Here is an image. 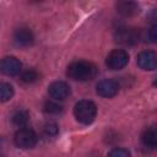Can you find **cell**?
Instances as JSON below:
<instances>
[{"mask_svg": "<svg viewBox=\"0 0 157 157\" xmlns=\"http://www.w3.org/2000/svg\"><path fill=\"white\" fill-rule=\"evenodd\" d=\"M97 75V67L94 64L85 60L71 63L67 66L66 76L75 81H90Z\"/></svg>", "mask_w": 157, "mask_h": 157, "instance_id": "cell-1", "label": "cell"}, {"mask_svg": "<svg viewBox=\"0 0 157 157\" xmlns=\"http://www.w3.org/2000/svg\"><path fill=\"white\" fill-rule=\"evenodd\" d=\"M74 115L81 124H91L97 115V107L92 101L82 99L78 101L74 107Z\"/></svg>", "mask_w": 157, "mask_h": 157, "instance_id": "cell-2", "label": "cell"}, {"mask_svg": "<svg viewBox=\"0 0 157 157\" xmlns=\"http://www.w3.org/2000/svg\"><path fill=\"white\" fill-rule=\"evenodd\" d=\"M13 141L15 145L20 148H32L37 142V135L29 128H21L16 131Z\"/></svg>", "mask_w": 157, "mask_h": 157, "instance_id": "cell-3", "label": "cell"}, {"mask_svg": "<svg viewBox=\"0 0 157 157\" xmlns=\"http://www.w3.org/2000/svg\"><path fill=\"white\" fill-rule=\"evenodd\" d=\"M128 63H129V54L123 49L112 50L105 59V64L110 70H120L125 67Z\"/></svg>", "mask_w": 157, "mask_h": 157, "instance_id": "cell-4", "label": "cell"}, {"mask_svg": "<svg viewBox=\"0 0 157 157\" xmlns=\"http://www.w3.org/2000/svg\"><path fill=\"white\" fill-rule=\"evenodd\" d=\"M136 64L140 69L152 71L157 69V53L153 50H144L136 56Z\"/></svg>", "mask_w": 157, "mask_h": 157, "instance_id": "cell-5", "label": "cell"}, {"mask_svg": "<svg viewBox=\"0 0 157 157\" xmlns=\"http://www.w3.org/2000/svg\"><path fill=\"white\" fill-rule=\"evenodd\" d=\"M115 10L123 17H134L140 12V6L135 0H117Z\"/></svg>", "mask_w": 157, "mask_h": 157, "instance_id": "cell-6", "label": "cell"}, {"mask_svg": "<svg viewBox=\"0 0 157 157\" xmlns=\"http://www.w3.org/2000/svg\"><path fill=\"white\" fill-rule=\"evenodd\" d=\"M96 91H97L98 96H101V97L112 98V97H114L118 93V91H119V83L115 80H110V78L102 80V81H99L97 83Z\"/></svg>", "mask_w": 157, "mask_h": 157, "instance_id": "cell-7", "label": "cell"}, {"mask_svg": "<svg viewBox=\"0 0 157 157\" xmlns=\"http://www.w3.org/2000/svg\"><path fill=\"white\" fill-rule=\"evenodd\" d=\"M115 40L124 45H132L139 40V33L134 28L121 27L115 32Z\"/></svg>", "mask_w": 157, "mask_h": 157, "instance_id": "cell-8", "label": "cell"}, {"mask_svg": "<svg viewBox=\"0 0 157 157\" xmlns=\"http://www.w3.org/2000/svg\"><path fill=\"white\" fill-rule=\"evenodd\" d=\"M48 93L52 98L55 101H63L69 97L70 94V87L64 81H54L48 87Z\"/></svg>", "mask_w": 157, "mask_h": 157, "instance_id": "cell-9", "label": "cell"}, {"mask_svg": "<svg viewBox=\"0 0 157 157\" xmlns=\"http://www.w3.org/2000/svg\"><path fill=\"white\" fill-rule=\"evenodd\" d=\"M13 42L16 45L26 48V47H29L33 44L34 37H33V33L31 32V29H28L26 27H20L13 32Z\"/></svg>", "mask_w": 157, "mask_h": 157, "instance_id": "cell-10", "label": "cell"}, {"mask_svg": "<svg viewBox=\"0 0 157 157\" xmlns=\"http://www.w3.org/2000/svg\"><path fill=\"white\" fill-rule=\"evenodd\" d=\"M22 67L21 61L15 56H5L1 60V72L7 76H15L20 74Z\"/></svg>", "mask_w": 157, "mask_h": 157, "instance_id": "cell-11", "label": "cell"}, {"mask_svg": "<svg viewBox=\"0 0 157 157\" xmlns=\"http://www.w3.org/2000/svg\"><path fill=\"white\" fill-rule=\"evenodd\" d=\"M141 140L145 147L150 150H156L157 148V126L156 125L148 126L144 131Z\"/></svg>", "mask_w": 157, "mask_h": 157, "instance_id": "cell-12", "label": "cell"}, {"mask_svg": "<svg viewBox=\"0 0 157 157\" xmlns=\"http://www.w3.org/2000/svg\"><path fill=\"white\" fill-rule=\"evenodd\" d=\"M28 118H29L28 113H27L26 110H22V109H21V110H16V112L12 114L11 120H12V123H13L16 126L23 128V126L27 124Z\"/></svg>", "mask_w": 157, "mask_h": 157, "instance_id": "cell-13", "label": "cell"}, {"mask_svg": "<svg viewBox=\"0 0 157 157\" xmlns=\"http://www.w3.org/2000/svg\"><path fill=\"white\" fill-rule=\"evenodd\" d=\"M13 96V88L10 83H6V82H2L0 85V99L2 102H6L9 99H11Z\"/></svg>", "mask_w": 157, "mask_h": 157, "instance_id": "cell-14", "label": "cell"}, {"mask_svg": "<svg viewBox=\"0 0 157 157\" xmlns=\"http://www.w3.org/2000/svg\"><path fill=\"white\" fill-rule=\"evenodd\" d=\"M61 110H63V105H60L56 102L48 101L44 104V112L45 113H49V114H59V113H61Z\"/></svg>", "mask_w": 157, "mask_h": 157, "instance_id": "cell-15", "label": "cell"}, {"mask_svg": "<svg viewBox=\"0 0 157 157\" xmlns=\"http://www.w3.org/2000/svg\"><path fill=\"white\" fill-rule=\"evenodd\" d=\"M37 78H38V74H37L34 70H32V69L23 71L22 75H21V80H22L23 82H26V83H32V82H34Z\"/></svg>", "mask_w": 157, "mask_h": 157, "instance_id": "cell-16", "label": "cell"}, {"mask_svg": "<svg viewBox=\"0 0 157 157\" xmlns=\"http://www.w3.org/2000/svg\"><path fill=\"white\" fill-rule=\"evenodd\" d=\"M43 130H44V134H45L47 136H49V137L56 136V134H58V131H59L58 125H56L55 123H48V124H45Z\"/></svg>", "mask_w": 157, "mask_h": 157, "instance_id": "cell-17", "label": "cell"}, {"mask_svg": "<svg viewBox=\"0 0 157 157\" xmlns=\"http://www.w3.org/2000/svg\"><path fill=\"white\" fill-rule=\"evenodd\" d=\"M108 155L109 156H115V157H129L130 152L128 150H124V148H114Z\"/></svg>", "mask_w": 157, "mask_h": 157, "instance_id": "cell-18", "label": "cell"}, {"mask_svg": "<svg viewBox=\"0 0 157 157\" xmlns=\"http://www.w3.org/2000/svg\"><path fill=\"white\" fill-rule=\"evenodd\" d=\"M148 36H150V39H151L152 42L157 43V23L151 27V29H150V32H148Z\"/></svg>", "mask_w": 157, "mask_h": 157, "instance_id": "cell-19", "label": "cell"}, {"mask_svg": "<svg viewBox=\"0 0 157 157\" xmlns=\"http://www.w3.org/2000/svg\"><path fill=\"white\" fill-rule=\"evenodd\" d=\"M153 85H155V86H157V80H156V81L153 82Z\"/></svg>", "mask_w": 157, "mask_h": 157, "instance_id": "cell-20", "label": "cell"}]
</instances>
